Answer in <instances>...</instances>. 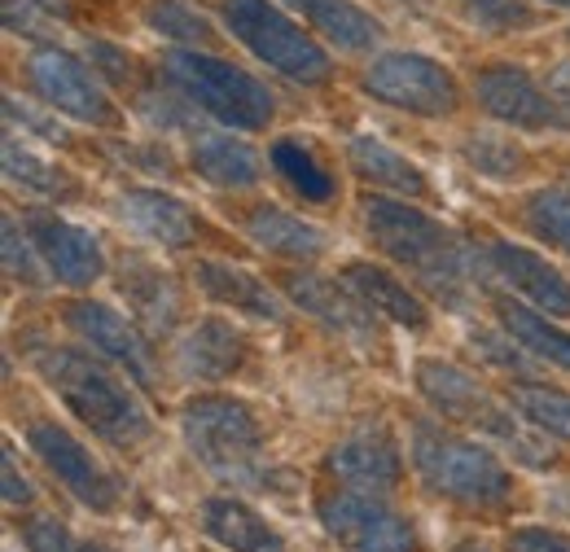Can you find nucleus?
Returning a JSON list of instances; mask_svg holds the SVG:
<instances>
[{
	"mask_svg": "<svg viewBox=\"0 0 570 552\" xmlns=\"http://www.w3.org/2000/svg\"><path fill=\"white\" fill-rule=\"evenodd\" d=\"M246 233H250L255 246H264L273 255H285V259H316L330 246V237L316 224L294 219L282 207H255L250 219H246Z\"/></svg>",
	"mask_w": 570,
	"mask_h": 552,
	"instance_id": "22",
	"label": "nucleus"
},
{
	"mask_svg": "<svg viewBox=\"0 0 570 552\" xmlns=\"http://www.w3.org/2000/svg\"><path fill=\"white\" fill-rule=\"evenodd\" d=\"M27 79L58 115H71L79 124H110L115 119L110 97L101 92L97 75L67 49H36L27 58Z\"/></svg>",
	"mask_w": 570,
	"mask_h": 552,
	"instance_id": "10",
	"label": "nucleus"
},
{
	"mask_svg": "<svg viewBox=\"0 0 570 552\" xmlns=\"http://www.w3.org/2000/svg\"><path fill=\"white\" fill-rule=\"evenodd\" d=\"M500 325L509 329V338L522 346V351H531V355H540V359H549V364H558V368H567L570 373V334L567 329H558V325H549L544 316H535L531 307H522V303H500Z\"/></svg>",
	"mask_w": 570,
	"mask_h": 552,
	"instance_id": "28",
	"label": "nucleus"
},
{
	"mask_svg": "<svg viewBox=\"0 0 570 552\" xmlns=\"http://www.w3.org/2000/svg\"><path fill=\"white\" fill-rule=\"evenodd\" d=\"M194 280L203 294H212L215 303L246 312L255 321H282V303L268 289V280H259L255 273L237 268V264H219V259H198L194 264Z\"/></svg>",
	"mask_w": 570,
	"mask_h": 552,
	"instance_id": "17",
	"label": "nucleus"
},
{
	"mask_svg": "<svg viewBox=\"0 0 570 552\" xmlns=\"http://www.w3.org/2000/svg\"><path fill=\"white\" fill-rule=\"evenodd\" d=\"M4 500H9V504H27V500H31V483L18 479L13 456H4Z\"/></svg>",
	"mask_w": 570,
	"mask_h": 552,
	"instance_id": "43",
	"label": "nucleus"
},
{
	"mask_svg": "<svg viewBox=\"0 0 570 552\" xmlns=\"http://www.w3.org/2000/svg\"><path fill=\"white\" fill-rule=\"evenodd\" d=\"M180 430L198 465L219 483L259 486L268 483L264 470V430L242 400L228 395H198L180 408Z\"/></svg>",
	"mask_w": 570,
	"mask_h": 552,
	"instance_id": "3",
	"label": "nucleus"
},
{
	"mask_svg": "<svg viewBox=\"0 0 570 552\" xmlns=\"http://www.w3.org/2000/svg\"><path fill=\"white\" fill-rule=\"evenodd\" d=\"M67 321H71V329L92 351H101L106 359H115L119 368H128V377L137 386H154V355H149V346H145V338L137 334V325L128 316H119L106 303L79 298V303L67 307Z\"/></svg>",
	"mask_w": 570,
	"mask_h": 552,
	"instance_id": "14",
	"label": "nucleus"
},
{
	"mask_svg": "<svg viewBox=\"0 0 570 552\" xmlns=\"http://www.w3.org/2000/svg\"><path fill=\"white\" fill-rule=\"evenodd\" d=\"M465 158H470V167H479L488 180H518L522 167H527L522 145L509 137H497V132H474V137L465 140Z\"/></svg>",
	"mask_w": 570,
	"mask_h": 552,
	"instance_id": "32",
	"label": "nucleus"
},
{
	"mask_svg": "<svg viewBox=\"0 0 570 552\" xmlns=\"http://www.w3.org/2000/svg\"><path fill=\"white\" fill-rule=\"evenodd\" d=\"M27 438H31V452L40 456V465L67 486L83 509L110 513V509L119 504V483L106 474V465L75 438L67 425H58V421H36Z\"/></svg>",
	"mask_w": 570,
	"mask_h": 552,
	"instance_id": "9",
	"label": "nucleus"
},
{
	"mask_svg": "<svg viewBox=\"0 0 570 552\" xmlns=\"http://www.w3.org/2000/svg\"><path fill=\"white\" fill-rule=\"evenodd\" d=\"M4 176H9L13 185H22V189L45 194V198H71L75 194V185L67 180V171H58L53 162L36 158L27 145H18L13 137L4 140Z\"/></svg>",
	"mask_w": 570,
	"mask_h": 552,
	"instance_id": "31",
	"label": "nucleus"
},
{
	"mask_svg": "<svg viewBox=\"0 0 570 552\" xmlns=\"http://www.w3.org/2000/svg\"><path fill=\"white\" fill-rule=\"evenodd\" d=\"M27 237L36 241V255L49 264V273L58 276L62 285L71 289H83L92 285L106 259H101V246L88 228H79L62 215H49V210H31L27 215Z\"/></svg>",
	"mask_w": 570,
	"mask_h": 552,
	"instance_id": "12",
	"label": "nucleus"
},
{
	"mask_svg": "<svg viewBox=\"0 0 570 552\" xmlns=\"http://www.w3.org/2000/svg\"><path fill=\"white\" fill-rule=\"evenodd\" d=\"M527 224L540 241L558 246L570 255V194H558V189H540L531 203H527Z\"/></svg>",
	"mask_w": 570,
	"mask_h": 552,
	"instance_id": "34",
	"label": "nucleus"
},
{
	"mask_svg": "<svg viewBox=\"0 0 570 552\" xmlns=\"http://www.w3.org/2000/svg\"><path fill=\"white\" fill-rule=\"evenodd\" d=\"M176 364L189 382H224L242 364V334L228 321H203L176 346Z\"/></svg>",
	"mask_w": 570,
	"mask_h": 552,
	"instance_id": "18",
	"label": "nucleus"
},
{
	"mask_svg": "<svg viewBox=\"0 0 570 552\" xmlns=\"http://www.w3.org/2000/svg\"><path fill=\"white\" fill-rule=\"evenodd\" d=\"M4 119L9 124H22V128H31V132H40V137L49 140H62V132H58V124H45L40 115H31V110H22L13 97H4Z\"/></svg>",
	"mask_w": 570,
	"mask_h": 552,
	"instance_id": "41",
	"label": "nucleus"
},
{
	"mask_svg": "<svg viewBox=\"0 0 570 552\" xmlns=\"http://www.w3.org/2000/svg\"><path fill=\"white\" fill-rule=\"evenodd\" d=\"M413 470L422 474V483L443 495V500H461V504H479L492 509L509 500V470L483 443H470L434 421L413 425Z\"/></svg>",
	"mask_w": 570,
	"mask_h": 552,
	"instance_id": "4",
	"label": "nucleus"
},
{
	"mask_svg": "<svg viewBox=\"0 0 570 552\" xmlns=\"http://www.w3.org/2000/svg\"><path fill=\"white\" fill-rule=\"evenodd\" d=\"M360 83L373 101L409 110V115H426V119L452 115L461 106V88L452 70L426 53H382L373 58V67L364 70Z\"/></svg>",
	"mask_w": 570,
	"mask_h": 552,
	"instance_id": "7",
	"label": "nucleus"
},
{
	"mask_svg": "<svg viewBox=\"0 0 570 552\" xmlns=\"http://www.w3.org/2000/svg\"><path fill=\"white\" fill-rule=\"evenodd\" d=\"M273 167L282 171L285 180L307 198V203H330L334 198V180L325 176V167L312 158V149L303 140L285 137L273 145Z\"/></svg>",
	"mask_w": 570,
	"mask_h": 552,
	"instance_id": "29",
	"label": "nucleus"
},
{
	"mask_svg": "<svg viewBox=\"0 0 570 552\" xmlns=\"http://www.w3.org/2000/svg\"><path fill=\"white\" fill-rule=\"evenodd\" d=\"M321 526L330 540H338L347 552H413L417 535L409 518H400L391 504L364 495V491H334L316 504Z\"/></svg>",
	"mask_w": 570,
	"mask_h": 552,
	"instance_id": "8",
	"label": "nucleus"
},
{
	"mask_svg": "<svg viewBox=\"0 0 570 552\" xmlns=\"http://www.w3.org/2000/svg\"><path fill=\"white\" fill-rule=\"evenodd\" d=\"M294 13H303L330 45H338L343 53H368L386 31L373 13H364L352 0H285Z\"/></svg>",
	"mask_w": 570,
	"mask_h": 552,
	"instance_id": "21",
	"label": "nucleus"
},
{
	"mask_svg": "<svg viewBox=\"0 0 570 552\" xmlns=\"http://www.w3.org/2000/svg\"><path fill=\"white\" fill-rule=\"evenodd\" d=\"M194 171L215 189H250V185H259V154L246 140L198 137L194 140Z\"/></svg>",
	"mask_w": 570,
	"mask_h": 552,
	"instance_id": "24",
	"label": "nucleus"
},
{
	"mask_svg": "<svg viewBox=\"0 0 570 552\" xmlns=\"http://www.w3.org/2000/svg\"><path fill=\"white\" fill-rule=\"evenodd\" d=\"M417 391L434 404V413H443L448 421H465L470 408L488 395L465 368L443 364V359H422L417 364Z\"/></svg>",
	"mask_w": 570,
	"mask_h": 552,
	"instance_id": "26",
	"label": "nucleus"
},
{
	"mask_svg": "<svg viewBox=\"0 0 570 552\" xmlns=\"http://www.w3.org/2000/svg\"><path fill=\"white\" fill-rule=\"evenodd\" d=\"M36 241L27 237H18V224L4 215V268H9V276H18L22 285H40L45 280V273H40V264H36Z\"/></svg>",
	"mask_w": 570,
	"mask_h": 552,
	"instance_id": "36",
	"label": "nucleus"
},
{
	"mask_svg": "<svg viewBox=\"0 0 570 552\" xmlns=\"http://www.w3.org/2000/svg\"><path fill=\"white\" fill-rule=\"evenodd\" d=\"M79 552H115V549H106V544H79Z\"/></svg>",
	"mask_w": 570,
	"mask_h": 552,
	"instance_id": "45",
	"label": "nucleus"
},
{
	"mask_svg": "<svg viewBox=\"0 0 570 552\" xmlns=\"http://www.w3.org/2000/svg\"><path fill=\"white\" fill-rule=\"evenodd\" d=\"M119 285H124L132 312L141 316V325H149L154 334H167V329L176 325V316H180V294H176L171 276L154 273V268H145V264H128Z\"/></svg>",
	"mask_w": 570,
	"mask_h": 552,
	"instance_id": "25",
	"label": "nucleus"
},
{
	"mask_svg": "<svg viewBox=\"0 0 570 552\" xmlns=\"http://www.w3.org/2000/svg\"><path fill=\"white\" fill-rule=\"evenodd\" d=\"M119 215L145 233L149 241H163V246H189L194 241V219L189 210L180 207L176 198L158 194V189H128L119 198Z\"/></svg>",
	"mask_w": 570,
	"mask_h": 552,
	"instance_id": "23",
	"label": "nucleus"
},
{
	"mask_svg": "<svg viewBox=\"0 0 570 552\" xmlns=\"http://www.w3.org/2000/svg\"><path fill=\"white\" fill-rule=\"evenodd\" d=\"M364 224H368V237L443 303H461L470 294V276H474L470 250L456 241V233L430 219L426 210L373 194L364 198Z\"/></svg>",
	"mask_w": 570,
	"mask_h": 552,
	"instance_id": "2",
	"label": "nucleus"
},
{
	"mask_svg": "<svg viewBox=\"0 0 570 552\" xmlns=\"http://www.w3.org/2000/svg\"><path fill=\"white\" fill-rule=\"evenodd\" d=\"M347 154H352V167H356L364 180L386 185V189L409 194V198H422V194H426L422 171H417L409 158H400L391 145H382V140H373V137H356Z\"/></svg>",
	"mask_w": 570,
	"mask_h": 552,
	"instance_id": "27",
	"label": "nucleus"
},
{
	"mask_svg": "<svg viewBox=\"0 0 570 552\" xmlns=\"http://www.w3.org/2000/svg\"><path fill=\"white\" fill-rule=\"evenodd\" d=\"M4 27L18 36H49V18L36 9V0H4Z\"/></svg>",
	"mask_w": 570,
	"mask_h": 552,
	"instance_id": "37",
	"label": "nucleus"
},
{
	"mask_svg": "<svg viewBox=\"0 0 570 552\" xmlns=\"http://www.w3.org/2000/svg\"><path fill=\"white\" fill-rule=\"evenodd\" d=\"M549 4H562V9H570V0H549Z\"/></svg>",
	"mask_w": 570,
	"mask_h": 552,
	"instance_id": "46",
	"label": "nucleus"
},
{
	"mask_svg": "<svg viewBox=\"0 0 570 552\" xmlns=\"http://www.w3.org/2000/svg\"><path fill=\"white\" fill-rule=\"evenodd\" d=\"M330 470L352 486V491H364V495H386L400 486V447L391 438V430L382 421H364L356 425L334 452H330Z\"/></svg>",
	"mask_w": 570,
	"mask_h": 552,
	"instance_id": "13",
	"label": "nucleus"
},
{
	"mask_svg": "<svg viewBox=\"0 0 570 552\" xmlns=\"http://www.w3.org/2000/svg\"><path fill=\"white\" fill-rule=\"evenodd\" d=\"M347 285H352V294H360V303L373 312V316H386V321H395V325H404V329H426L430 325V312L426 303L404 285V280H395V276L386 273V268H373V264H347Z\"/></svg>",
	"mask_w": 570,
	"mask_h": 552,
	"instance_id": "20",
	"label": "nucleus"
},
{
	"mask_svg": "<svg viewBox=\"0 0 570 552\" xmlns=\"http://www.w3.org/2000/svg\"><path fill=\"white\" fill-rule=\"evenodd\" d=\"M219 13H224V22H228V31H233L259 62L282 70L285 79L316 88V83H325V79L334 75L330 53H325L312 36H303V27H294L273 0H224Z\"/></svg>",
	"mask_w": 570,
	"mask_h": 552,
	"instance_id": "6",
	"label": "nucleus"
},
{
	"mask_svg": "<svg viewBox=\"0 0 570 552\" xmlns=\"http://www.w3.org/2000/svg\"><path fill=\"white\" fill-rule=\"evenodd\" d=\"M27 355L36 373L53 386V395L110 447H137L149 438V413L141 408V400L101 359L53 343H31Z\"/></svg>",
	"mask_w": 570,
	"mask_h": 552,
	"instance_id": "1",
	"label": "nucleus"
},
{
	"mask_svg": "<svg viewBox=\"0 0 570 552\" xmlns=\"http://www.w3.org/2000/svg\"><path fill=\"white\" fill-rule=\"evenodd\" d=\"M285 294L307 312L316 316L321 325L338 329L343 338H356V343H373L377 329H373V312L360 303V294H347L338 280L330 276H316V273H289L282 276Z\"/></svg>",
	"mask_w": 570,
	"mask_h": 552,
	"instance_id": "15",
	"label": "nucleus"
},
{
	"mask_svg": "<svg viewBox=\"0 0 570 552\" xmlns=\"http://www.w3.org/2000/svg\"><path fill=\"white\" fill-rule=\"evenodd\" d=\"M88 58H92V70H101L110 83H128V79H132V58L119 53L115 45H92Z\"/></svg>",
	"mask_w": 570,
	"mask_h": 552,
	"instance_id": "40",
	"label": "nucleus"
},
{
	"mask_svg": "<svg viewBox=\"0 0 570 552\" xmlns=\"http://www.w3.org/2000/svg\"><path fill=\"white\" fill-rule=\"evenodd\" d=\"M203 531L212 535L215 544H224L228 552H285V540L242 500L233 495H215L203 504L198 513Z\"/></svg>",
	"mask_w": 570,
	"mask_h": 552,
	"instance_id": "19",
	"label": "nucleus"
},
{
	"mask_svg": "<svg viewBox=\"0 0 570 552\" xmlns=\"http://www.w3.org/2000/svg\"><path fill=\"white\" fill-rule=\"evenodd\" d=\"M513 408L527 416L535 430H549L558 438H570V395L549 386H513Z\"/></svg>",
	"mask_w": 570,
	"mask_h": 552,
	"instance_id": "33",
	"label": "nucleus"
},
{
	"mask_svg": "<svg viewBox=\"0 0 570 552\" xmlns=\"http://www.w3.org/2000/svg\"><path fill=\"white\" fill-rule=\"evenodd\" d=\"M553 83H558V88H567V92H570V67H558V75H553Z\"/></svg>",
	"mask_w": 570,
	"mask_h": 552,
	"instance_id": "44",
	"label": "nucleus"
},
{
	"mask_svg": "<svg viewBox=\"0 0 570 552\" xmlns=\"http://www.w3.org/2000/svg\"><path fill=\"white\" fill-rule=\"evenodd\" d=\"M474 346H483V355L500 364V368H527V359L522 355H513V346L497 343V338H488V334H474Z\"/></svg>",
	"mask_w": 570,
	"mask_h": 552,
	"instance_id": "42",
	"label": "nucleus"
},
{
	"mask_svg": "<svg viewBox=\"0 0 570 552\" xmlns=\"http://www.w3.org/2000/svg\"><path fill=\"white\" fill-rule=\"evenodd\" d=\"M461 9L479 31H492V36L535 27V9L527 0H461Z\"/></svg>",
	"mask_w": 570,
	"mask_h": 552,
	"instance_id": "35",
	"label": "nucleus"
},
{
	"mask_svg": "<svg viewBox=\"0 0 570 552\" xmlns=\"http://www.w3.org/2000/svg\"><path fill=\"white\" fill-rule=\"evenodd\" d=\"M145 22H149L154 36L176 40V45H212L215 40L212 18L189 9L185 0H149L145 4Z\"/></svg>",
	"mask_w": 570,
	"mask_h": 552,
	"instance_id": "30",
	"label": "nucleus"
},
{
	"mask_svg": "<svg viewBox=\"0 0 570 552\" xmlns=\"http://www.w3.org/2000/svg\"><path fill=\"white\" fill-rule=\"evenodd\" d=\"M488 264L497 268L518 294H527L535 307H544L549 316H570V285L558 268H549L535 250L509 246V241H492L488 246Z\"/></svg>",
	"mask_w": 570,
	"mask_h": 552,
	"instance_id": "16",
	"label": "nucleus"
},
{
	"mask_svg": "<svg viewBox=\"0 0 570 552\" xmlns=\"http://www.w3.org/2000/svg\"><path fill=\"white\" fill-rule=\"evenodd\" d=\"M456 552H483V549H456Z\"/></svg>",
	"mask_w": 570,
	"mask_h": 552,
	"instance_id": "47",
	"label": "nucleus"
},
{
	"mask_svg": "<svg viewBox=\"0 0 570 552\" xmlns=\"http://www.w3.org/2000/svg\"><path fill=\"white\" fill-rule=\"evenodd\" d=\"M474 92L483 101V110L509 124V128H527V132H544V128H567V106H558L522 67H488L479 70Z\"/></svg>",
	"mask_w": 570,
	"mask_h": 552,
	"instance_id": "11",
	"label": "nucleus"
},
{
	"mask_svg": "<svg viewBox=\"0 0 570 552\" xmlns=\"http://www.w3.org/2000/svg\"><path fill=\"white\" fill-rule=\"evenodd\" d=\"M27 549L31 552H79L71 544V535H67V526L53 522V518H36V522L27 526Z\"/></svg>",
	"mask_w": 570,
	"mask_h": 552,
	"instance_id": "38",
	"label": "nucleus"
},
{
	"mask_svg": "<svg viewBox=\"0 0 570 552\" xmlns=\"http://www.w3.org/2000/svg\"><path fill=\"white\" fill-rule=\"evenodd\" d=\"M163 70L194 106H203L212 119L228 124V128L259 132V128L273 124V110H277L273 92L255 75H246L224 58L198 53V49H176V53L163 58Z\"/></svg>",
	"mask_w": 570,
	"mask_h": 552,
	"instance_id": "5",
	"label": "nucleus"
},
{
	"mask_svg": "<svg viewBox=\"0 0 570 552\" xmlns=\"http://www.w3.org/2000/svg\"><path fill=\"white\" fill-rule=\"evenodd\" d=\"M509 552H570V540L549 526H522L509 535Z\"/></svg>",
	"mask_w": 570,
	"mask_h": 552,
	"instance_id": "39",
	"label": "nucleus"
}]
</instances>
